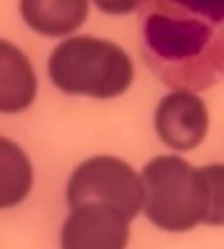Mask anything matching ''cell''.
Masks as SVG:
<instances>
[{
  "instance_id": "obj_1",
  "label": "cell",
  "mask_w": 224,
  "mask_h": 249,
  "mask_svg": "<svg viewBox=\"0 0 224 249\" xmlns=\"http://www.w3.org/2000/svg\"><path fill=\"white\" fill-rule=\"evenodd\" d=\"M146 66L171 89L201 91L224 78V0H144Z\"/></svg>"
},
{
  "instance_id": "obj_2",
  "label": "cell",
  "mask_w": 224,
  "mask_h": 249,
  "mask_svg": "<svg viewBox=\"0 0 224 249\" xmlns=\"http://www.w3.org/2000/svg\"><path fill=\"white\" fill-rule=\"evenodd\" d=\"M49 76L64 93L109 99L127 91L134 68L119 45L80 35L62 41L51 53Z\"/></svg>"
},
{
  "instance_id": "obj_3",
  "label": "cell",
  "mask_w": 224,
  "mask_h": 249,
  "mask_svg": "<svg viewBox=\"0 0 224 249\" xmlns=\"http://www.w3.org/2000/svg\"><path fill=\"white\" fill-rule=\"evenodd\" d=\"M144 214L164 231L181 233L205 222L206 187L199 167L179 156H156L142 167Z\"/></svg>"
},
{
  "instance_id": "obj_4",
  "label": "cell",
  "mask_w": 224,
  "mask_h": 249,
  "mask_svg": "<svg viewBox=\"0 0 224 249\" xmlns=\"http://www.w3.org/2000/svg\"><path fill=\"white\" fill-rule=\"evenodd\" d=\"M66 200L70 208L88 202L109 204L132 220L144 208V183L127 161L115 156H93L72 171Z\"/></svg>"
},
{
  "instance_id": "obj_5",
  "label": "cell",
  "mask_w": 224,
  "mask_h": 249,
  "mask_svg": "<svg viewBox=\"0 0 224 249\" xmlns=\"http://www.w3.org/2000/svg\"><path fill=\"white\" fill-rule=\"evenodd\" d=\"M131 218L115 206L88 202L70 208L62 230V249H127Z\"/></svg>"
},
{
  "instance_id": "obj_6",
  "label": "cell",
  "mask_w": 224,
  "mask_h": 249,
  "mask_svg": "<svg viewBox=\"0 0 224 249\" xmlns=\"http://www.w3.org/2000/svg\"><path fill=\"white\" fill-rule=\"evenodd\" d=\"M154 126L166 146L179 152H189L197 148L206 136V105L195 91L173 89L158 103Z\"/></svg>"
},
{
  "instance_id": "obj_7",
  "label": "cell",
  "mask_w": 224,
  "mask_h": 249,
  "mask_svg": "<svg viewBox=\"0 0 224 249\" xmlns=\"http://www.w3.org/2000/svg\"><path fill=\"white\" fill-rule=\"evenodd\" d=\"M37 78L29 58L12 43L0 39V113H19L31 105Z\"/></svg>"
},
{
  "instance_id": "obj_8",
  "label": "cell",
  "mask_w": 224,
  "mask_h": 249,
  "mask_svg": "<svg viewBox=\"0 0 224 249\" xmlns=\"http://www.w3.org/2000/svg\"><path fill=\"white\" fill-rule=\"evenodd\" d=\"M23 21L37 33L60 37L76 31L88 18V0H19Z\"/></svg>"
},
{
  "instance_id": "obj_9",
  "label": "cell",
  "mask_w": 224,
  "mask_h": 249,
  "mask_svg": "<svg viewBox=\"0 0 224 249\" xmlns=\"http://www.w3.org/2000/svg\"><path fill=\"white\" fill-rule=\"evenodd\" d=\"M31 183L33 169L27 154L10 138L0 136V210L23 202Z\"/></svg>"
},
{
  "instance_id": "obj_10",
  "label": "cell",
  "mask_w": 224,
  "mask_h": 249,
  "mask_svg": "<svg viewBox=\"0 0 224 249\" xmlns=\"http://www.w3.org/2000/svg\"><path fill=\"white\" fill-rule=\"evenodd\" d=\"M206 187V226H224V163H208L199 167Z\"/></svg>"
},
{
  "instance_id": "obj_11",
  "label": "cell",
  "mask_w": 224,
  "mask_h": 249,
  "mask_svg": "<svg viewBox=\"0 0 224 249\" xmlns=\"http://www.w3.org/2000/svg\"><path fill=\"white\" fill-rule=\"evenodd\" d=\"M95 6L105 12V14H113V16H125L131 14L134 10H138L144 0H93Z\"/></svg>"
}]
</instances>
